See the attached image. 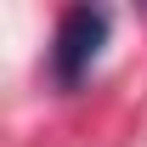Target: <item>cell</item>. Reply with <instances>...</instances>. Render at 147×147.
<instances>
[{
  "label": "cell",
  "instance_id": "cell-1",
  "mask_svg": "<svg viewBox=\"0 0 147 147\" xmlns=\"http://www.w3.org/2000/svg\"><path fill=\"white\" fill-rule=\"evenodd\" d=\"M108 6H68L57 17V34H51V85L57 91H74L85 74L96 68V57L108 45Z\"/></svg>",
  "mask_w": 147,
  "mask_h": 147
}]
</instances>
